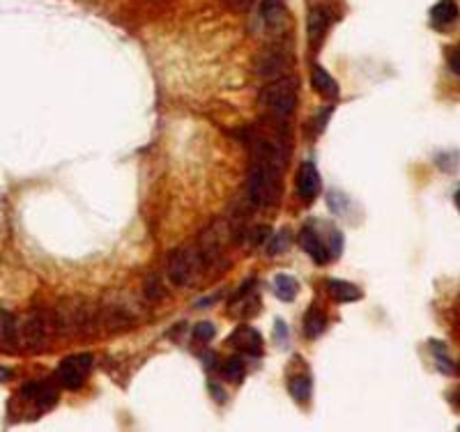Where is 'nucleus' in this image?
Here are the masks:
<instances>
[{
    "mask_svg": "<svg viewBox=\"0 0 460 432\" xmlns=\"http://www.w3.org/2000/svg\"><path fill=\"white\" fill-rule=\"evenodd\" d=\"M16 398H19V402H23V405H30L32 414H35L32 419H37L39 414L49 412L58 402V388L51 382H30V384L21 386V391Z\"/></svg>",
    "mask_w": 460,
    "mask_h": 432,
    "instance_id": "4",
    "label": "nucleus"
},
{
    "mask_svg": "<svg viewBox=\"0 0 460 432\" xmlns=\"http://www.w3.org/2000/svg\"><path fill=\"white\" fill-rule=\"evenodd\" d=\"M228 345L249 354V357H260V354H263V336L249 324L237 326V329L228 336Z\"/></svg>",
    "mask_w": 460,
    "mask_h": 432,
    "instance_id": "6",
    "label": "nucleus"
},
{
    "mask_svg": "<svg viewBox=\"0 0 460 432\" xmlns=\"http://www.w3.org/2000/svg\"><path fill=\"white\" fill-rule=\"evenodd\" d=\"M203 267L205 260L201 250L180 248V250H173V255L168 258L166 272H168V279L175 285H180V288H191V285H196L198 279H201Z\"/></svg>",
    "mask_w": 460,
    "mask_h": 432,
    "instance_id": "2",
    "label": "nucleus"
},
{
    "mask_svg": "<svg viewBox=\"0 0 460 432\" xmlns=\"http://www.w3.org/2000/svg\"><path fill=\"white\" fill-rule=\"evenodd\" d=\"M292 244V235H290V230L288 228H283L276 232L274 237H267L265 241V248H267V255H281L285 253V250L290 248Z\"/></svg>",
    "mask_w": 460,
    "mask_h": 432,
    "instance_id": "17",
    "label": "nucleus"
},
{
    "mask_svg": "<svg viewBox=\"0 0 460 432\" xmlns=\"http://www.w3.org/2000/svg\"><path fill=\"white\" fill-rule=\"evenodd\" d=\"M288 388H290V395L299 405L309 402L311 400V393H313V382H311L309 375H292L290 382H288Z\"/></svg>",
    "mask_w": 460,
    "mask_h": 432,
    "instance_id": "15",
    "label": "nucleus"
},
{
    "mask_svg": "<svg viewBox=\"0 0 460 432\" xmlns=\"http://www.w3.org/2000/svg\"><path fill=\"white\" fill-rule=\"evenodd\" d=\"M299 246L306 250V253L311 255V260H313L316 265H325L329 260V250L325 246V241L320 239V235L311 226L299 230Z\"/></svg>",
    "mask_w": 460,
    "mask_h": 432,
    "instance_id": "7",
    "label": "nucleus"
},
{
    "mask_svg": "<svg viewBox=\"0 0 460 432\" xmlns=\"http://www.w3.org/2000/svg\"><path fill=\"white\" fill-rule=\"evenodd\" d=\"M430 350H433V354H435L437 366H440L442 373H447V375H456V364L449 359V354H447V345H445V343H440V341H430Z\"/></svg>",
    "mask_w": 460,
    "mask_h": 432,
    "instance_id": "19",
    "label": "nucleus"
},
{
    "mask_svg": "<svg viewBox=\"0 0 460 432\" xmlns=\"http://www.w3.org/2000/svg\"><path fill=\"white\" fill-rule=\"evenodd\" d=\"M329 25H332V14H329L327 7H313L309 14V23H306L311 46H318L320 42H323Z\"/></svg>",
    "mask_w": 460,
    "mask_h": 432,
    "instance_id": "8",
    "label": "nucleus"
},
{
    "mask_svg": "<svg viewBox=\"0 0 460 432\" xmlns=\"http://www.w3.org/2000/svg\"><path fill=\"white\" fill-rule=\"evenodd\" d=\"M327 290H329V295L334 297V301H343V304L361 299V290L354 283H348V281L329 279L327 281Z\"/></svg>",
    "mask_w": 460,
    "mask_h": 432,
    "instance_id": "13",
    "label": "nucleus"
},
{
    "mask_svg": "<svg viewBox=\"0 0 460 432\" xmlns=\"http://www.w3.org/2000/svg\"><path fill=\"white\" fill-rule=\"evenodd\" d=\"M223 377L225 379H232V382H242L244 379V373H247V366H244V361H242L240 357H230V359H225V364H223Z\"/></svg>",
    "mask_w": 460,
    "mask_h": 432,
    "instance_id": "20",
    "label": "nucleus"
},
{
    "mask_svg": "<svg viewBox=\"0 0 460 432\" xmlns=\"http://www.w3.org/2000/svg\"><path fill=\"white\" fill-rule=\"evenodd\" d=\"M283 67H285L283 56L274 53V51H267V53H263V58L258 60V74L267 81H274V79H279V76H283Z\"/></svg>",
    "mask_w": 460,
    "mask_h": 432,
    "instance_id": "12",
    "label": "nucleus"
},
{
    "mask_svg": "<svg viewBox=\"0 0 460 432\" xmlns=\"http://www.w3.org/2000/svg\"><path fill=\"white\" fill-rule=\"evenodd\" d=\"M320 189H323V182H320V172L316 168L313 161H304L299 170H297V193L304 203H313L320 196Z\"/></svg>",
    "mask_w": 460,
    "mask_h": 432,
    "instance_id": "5",
    "label": "nucleus"
},
{
    "mask_svg": "<svg viewBox=\"0 0 460 432\" xmlns=\"http://www.w3.org/2000/svg\"><path fill=\"white\" fill-rule=\"evenodd\" d=\"M258 103L274 117L288 120L297 108V81L290 76H279V79L270 81L260 90Z\"/></svg>",
    "mask_w": 460,
    "mask_h": 432,
    "instance_id": "1",
    "label": "nucleus"
},
{
    "mask_svg": "<svg viewBox=\"0 0 460 432\" xmlns=\"http://www.w3.org/2000/svg\"><path fill=\"white\" fill-rule=\"evenodd\" d=\"M458 19V5H456V0H440L437 5H433V10H430V23H433V28H437L445 32L447 28H451V25L456 23Z\"/></svg>",
    "mask_w": 460,
    "mask_h": 432,
    "instance_id": "11",
    "label": "nucleus"
},
{
    "mask_svg": "<svg viewBox=\"0 0 460 432\" xmlns=\"http://www.w3.org/2000/svg\"><path fill=\"white\" fill-rule=\"evenodd\" d=\"M274 331H276V341H279L281 345L288 343V326H285V322H283L281 317L274 322Z\"/></svg>",
    "mask_w": 460,
    "mask_h": 432,
    "instance_id": "26",
    "label": "nucleus"
},
{
    "mask_svg": "<svg viewBox=\"0 0 460 432\" xmlns=\"http://www.w3.org/2000/svg\"><path fill=\"white\" fill-rule=\"evenodd\" d=\"M94 364L92 354H74V357H67L60 361V366L56 370V379L60 386H65L67 391H79V388L85 384L90 370Z\"/></svg>",
    "mask_w": 460,
    "mask_h": 432,
    "instance_id": "3",
    "label": "nucleus"
},
{
    "mask_svg": "<svg viewBox=\"0 0 460 432\" xmlns=\"http://www.w3.org/2000/svg\"><path fill=\"white\" fill-rule=\"evenodd\" d=\"M145 295L150 297L152 301L163 297V290H161V281H159V276H150V279H147V283H145Z\"/></svg>",
    "mask_w": 460,
    "mask_h": 432,
    "instance_id": "23",
    "label": "nucleus"
},
{
    "mask_svg": "<svg viewBox=\"0 0 460 432\" xmlns=\"http://www.w3.org/2000/svg\"><path fill=\"white\" fill-rule=\"evenodd\" d=\"M334 113V106H327L323 113H320L318 117H316V132L320 134V132H325V127H327V120H329V115Z\"/></svg>",
    "mask_w": 460,
    "mask_h": 432,
    "instance_id": "27",
    "label": "nucleus"
},
{
    "mask_svg": "<svg viewBox=\"0 0 460 432\" xmlns=\"http://www.w3.org/2000/svg\"><path fill=\"white\" fill-rule=\"evenodd\" d=\"M10 375H12V373H10V370H7V368H3V366H0V382H5V379H7V377H10Z\"/></svg>",
    "mask_w": 460,
    "mask_h": 432,
    "instance_id": "29",
    "label": "nucleus"
},
{
    "mask_svg": "<svg viewBox=\"0 0 460 432\" xmlns=\"http://www.w3.org/2000/svg\"><path fill=\"white\" fill-rule=\"evenodd\" d=\"M329 258H338L343 253V235L338 232L336 228H332V232H329Z\"/></svg>",
    "mask_w": 460,
    "mask_h": 432,
    "instance_id": "22",
    "label": "nucleus"
},
{
    "mask_svg": "<svg viewBox=\"0 0 460 432\" xmlns=\"http://www.w3.org/2000/svg\"><path fill=\"white\" fill-rule=\"evenodd\" d=\"M260 16H263L267 28L279 32V30L285 28V21H288V10H285L283 0H263V5H260Z\"/></svg>",
    "mask_w": 460,
    "mask_h": 432,
    "instance_id": "9",
    "label": "nucleus"
},
{
    "mask_svg": "<svg viewBox=\"0 0 460 432\" xmlns=\"http://www.w3.org/2000/svg\"><path fill=\"white\" fill-rule=\"evenodd\" d=\"M16 336H19V324H16L14 315L7 313V310H0V341L14 343Z\"/></svg>",
    "mask_w": 460,
    "mask_h": 432,
    "instance_id": "18",
    "label": "nucleus"
},
{
    "mask_svg": "<svg viewBox=\"0 0 460 432\" xmlns=\"http://www.w3.org/2000/svg\"><path fill=\"white\" fill-rule=\"evenodd\" d=\"M311 85H313V90L325 99H338V94H341L338 83L332 79V74H329L323 65H313V69H311Z\"/></svg>",
    "mask_w": 460,
    "mask_h": 432,
    "instance_id": "10",
    "label": "nucleus"
},
{
    "mask_svg": "<svg viewBox=\"0 0 460 432\" xmlns=\"http://www.w3.org/2000/svg\"><path fill=\"white\" fill-rule=\"evenodd\" d=\"M225 3V7H228V10H232V12H249L251 7L256 5V0H223Z\"/></svg>",
    "mask_w": 460,
    "mask_h": 432,
    "instance_id": "24",
    "label": "nucleus"
},
{
    "mask_svg": "<svg viewBox=\"0 0 460 432\" xmlns=\"http://www.w3.org/2000/svg\"><path fill=\"white\" fill-rule=\"evenodd\" d=\"M327 203H329V207H332V212L341 214V212H343V205H345V196L338 193V191H329Z\"/></svg>",
    "mask_w": 460,
    "mask_h": 432,
    "instance_id": "25",
    "label": "nucleus"
},
{
    "mask_svg": "<svg viewBox=\"0 0 460 432\" xmlns=\"http://www.w3.org/2000/svg\"><path fill=\"white\" fill-rule=\"evenodd\" d=\"M449 67H451V72L458 74V49L456 46L451 49V53H449Z\"/></svg>",
    "mask_w": 460,
    "mask_h": 432,
    "instance_id": "28",
    "label": "nucleus"
},
{
    "mask_svg": "<svg viewBox=\"0 0 460 432\" xmlns=\"http://www.w3.org/2000/svg\"><path fill=\"white\" fill-rule=\"evenodd\" d=\"M216 336V326L212 322H201V324H196L194 326V338L196 341H212Z\"/></svg>",
    "mask_w": 460,
    "mask_h": 432,
    "instance_id": "21",
    "label": "nucleus"
},
{
    "mask_svg": "<svg viewBox=\"0 0 460 432\" xmlns=\"http://www.w3.org/2000/svg\"><path fill=\"white\" fill-rule=\"evenodd\" d=\"M325 313L320 308H311L306 317H304V333H306V338H318L320 333L325 331Z\"/></svg>",
    "mask_w": 460,
    "mask_h": 432,
    "instance_id": "16",
    "label": "nucleus"
},
{
    "mask_svg": "<svg viewBox=\"0 0 460 432\" xmlns=\"http://www.w3.org/2000/svg\"><path fill=\"white\" fill-rule=\"evenodd\" d=\"M272 290L281 301H294V297L299 295V283L290 274H279V276H274Z\"/></svg>",
    "mask_w": 460,
    "mask_h": 432,
    "instance_id": "14",
    "label": "nucleus"
}]
</instances>
